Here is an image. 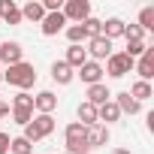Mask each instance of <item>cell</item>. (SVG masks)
Returning <instances> with one entry per match:
<instances>
[{
	"label": "cell",
	"instance_id": "6da1fadb",
	"mask_svg": "<svg viewBox=\"0 0 154 154\" xmlns=\"http://www.w3.org/2000/svg\"><path fill=\"white\" fill-rule=\"evenodd\" d=\"M3 82H9L12 88H18V91H27V88H33L36 85V69H33V63H15V66H6V72H3Z\"/></svg>",
	"mask_w": 154,
	"mask_h": 154
},
{
	"label": "cell",
	"instance_id": "7a4b0ae2",
	"mask_svg": "<svg viewBox=\"0 0 154 154\" xmlns=\"http://www.w3.org/2000/svg\"><path fill=\"white\" fill-rule=\"evenodd\" d=\"M54 133V118L51 115H33V121L24 127V139L33 145V142H39V139H45V136H51Z\"/></svg>",
	"mask_w": 154,
	"mask_h": 154
},
{
	"label": "cell",
	"instance_id": "3957f363",
	"mask_svg": "<svg viewBox=\"0 0 154 154\" xmlns=\"http://www.w3.org/2000/svg\"><path fill=\"white\" fill-rule=\"evenodd\" d=\"M63 145L69 154H88V145H85V127L79 121H72L66 130H63Z\"/></svg>",
	"mask_w": 154,
	"mask_h": 154
},
{
	"label": "cell",
	"instance_id": "277c9868",
	"mask_svg": "<svg viewBox=\"0 0 154 154\" xmlns=\"http://www.w3.org/2000/svg\"><path fill=\"white\" fill-rule=\"evenodd\" d=\"M133 57H127L124 51H112L109 57H106V66H103V72H109L112 79H124V75L133 69Z\"/></svg>",
	"mask_w": 154,
	"mask_h": 154
},
{
	"label": "cell",
	"instance_id": "5b68a950",
	"mask_svg": "<svg viewBox=\"0 0 154 154\" xmlns=\"http://www.w3.org/2000/svg\"><path fill=\"white\" fill-rule=\"evenodd\" d=\"M63 18L72 24H82L85 18H91V3L88 0H63Z\"/></svg>",
	"mask_w": 154,
	"mask_h": 154
},
{
	"label": "cell",
	"instance_id": "8992f818",
	"mask_svg": "<svg viewBox=\"0 0 154 154\" xmlns=\"http://www.w3.org/2000/svg\"><path fill=\"white\" fill-rule=\"evenodd\" d=\"M85 51H88V60H97L100 63V60H106L112 54V42L106 36H94V39H88V48Z\"/></svg>",
	"mask_w": 154,
	"mask_h": 154
},
{
	"label": "cell",
	"instance_id": "52a82bcc",
	"mask_svg": "<svg viewBox=\"0 0 154 154\" xmlns=\"http://www.w3.org/2000/svg\"><path fill=\"white\" fill-rule=\"evenodd\" d=\"M21 57H24V48H21V42H15V39H9V42H0V63L15 66V63H21Z\"/></svg>",
	"mask_w": 154,
	"mask_h": 154
},
{
	"label": "cell",
	"instance_id": "ba28073f",
	"mask_svg": "<svg viewBox=\"0 0 154 154\" xmlns=\"http://www.w3.org/2000/svg\"><path fill=\"white\" fill-rule=\"evenodd\" d=\"M133 69L139 72V82H151V79H154V48H151V45L145 48L142 57H136Z\"/></svg>",
	"mask_w": 154,
	"mask_h": 154
},
{
	"label": "cell",
	"instance_id": "9c48e42d",
	"mask_svg": "<svg viewBox=\"0 0 154 154\" xmlns=\"http://www.w3.org/2000/svg\"><path fill=\"white\" fill-rule=\"evenodd\" d=\"M75 75H79V79L91 88V85H100L103 82V63H97V60H88L85 66H79L75 69Z\"/></svg>",
	"mask_w": 154,
	"mask_h": 154
},
{
	"label": "cell",
	"instance_id": "30bf717a",
	"mask_svg": "<svg viewBox=\"0 0 154 154\" xmlns=\"http://www.w3.org/2000/svg\"><path fill=\"white\" fill-rule=\"evenodd\" d=\"M39 30H42L45 36H57L60 30H66V18H63V12H45V18L39 21Z\"/></svg>",
	"mask_w": 154,
	"mask_h": 154
},
{
	"label": "cell",
	"instance_id": "8fae6325",
	"mask_svg": "<svg viewBox=\"0 0 154 154\" xmlns=\"http://www.w3.org/2000/svg\"><path fill=\"white\" fill-rule=\"evenodd\" d=\"M85 145H88V151L91 148H100V145H109V127L106 124L85 127Z\"/></svg>",
	"mask_w": 154,
	"mask_h": 154
},
{
	"label": "cell",
	"instance_id": "7c38bea8",
	"mask_svg": "<svg viewBox=\"0 0 154 154\" xmlns=\"http://www.w3.org/2000/svg\"><path fill=\"white\" fill-rule=\"evenodd\" d=\"M33 109H36L39 115H51V112L57 109V97H54L51 91H39V94L33 97Z\"/></svg>",
	"mask_w": 154,
	"mask_h": 154
},
{
	"label": "cell",
	"instance_id": "4fadbf2b",
	"mask_svg": "<svg viewBox=\"0 0 154 154\" xmlns=\"http://www.w3.org/2000/svg\"><path fill=\"white\" fill-rule=\"evenodd\" d=\"M0 18L6 24H21V6L15 0H0Z\"/></svg>",
	"mask_w": 154,
	"mask_h": 154
},
{
	"label": "cell",
	"instance_id": "5bb4252c",
	"mask_svg": "<svg viewBox=\"0 0 154 154\" xmlns=\"http://www.w3.org/2000/svg\"><path fill=\"white\" fill-rule=\"evenodd\" d=\"M112 103L118 106V112H121V115H139V112H142V103H136V100H133L127 91H121V94H118Z\"/></svg>",
	"mask_w": 154,
	"mask_h": 154
},
{
	"label": "cell",
	"instance_id": "9a60e30c",
	"mask_svg": "<svg viewBox=\"0 0 154 154\" xmlns=\"http://www.w3.org/2000/svg\"><path fill=\"white\" fill-rule=\"evenodd\" d=\"M51 79H54L57 85H69V82L75 79V69L66 66L63 60H54V63H51Z\"/></svg>",
	"mask_w": 154,
	"mask_h": 154
},
{
	"label": "cell",
	"instance_id": "2e32d148",
	"mask_svg": "<svg viewBox=\"0 0 154 154\" xmlns=\"http://www.w3.org/2000/svg\"><path fill=\"white\" fill-rule=\"evenodd\" d=\"M42 18H45V9H42L39 0H30V3L21 6V21H33V24H39Z\"/></svg>",
	"mask_w": 154,
	"mask_h": 154
},
{
	"label": "cell",
	"instance_id": "e0dca14e",
	"mask_svg": "<svg viewBox=\"0 0 154 154\" xmlns=\"http://www.w3.org/2000/svg\"><path fill=\"white\" fill-rule=\"evenodd\" d=\"M63 63H66V66H72V69H79V66H85V63H88V51H85L82 45H69V48H66Z\"/></svg>",
	"mask_w": 154,
	"mask_h": 154
},
{
	"label": "cell",
	"instance_id": "ac0fdd59",
	"mask_svg": "<svg viewBox=\"0 0 154 154\" xmlns=\"http://www.w3.org/2000/svg\"><path fill=\"white\" fill-rule=\"evenodd\" d=\"M109 100H112V91H109L103 82L88 88V103H91V106H103V103H109Z\"/></svg>",
	"mask_w": 154,
	"mask_h": 154
},
{
	"label": "cell",
	"instance_id": "d6986e66",
	"mask_svg": "<svg viewBox=\"0 0 154 154\" xmlns=\"http://www.w3.org/2000/svg\"><path fill=\"white\" fill-rule=\"evenodd\" d=\"M79 124H82V127H94V124H100V121H97V106H91L88 100L79 103Z\"/></svg>",
	"mask_w": 154,
	"mask_h": 154
},
{
	"label": "cell",
	"instance_id": "ffe728a7",
	"mask_svg": "<svg viewBox=\"0 0 154 154\" xmlns=\"http://www.w3.org/2000/svg\"><path fill=\"white\" fill-rule=\"evenodd\" d=\"M121 118V112H118V106L109 100V103H103V106H97V121H106V127L109 124H115Z\"/></svg>",
	"mask_w": 154,
	"mask_h": 154
},
{
	"label": "cell",
	"instance_id": "44dd1931",
	"mask_svg": "<svg viewBox=\"0 0 154 154\" xmlns=\"http://www.w3.org/2000/svg\"><path fill=\"white\" fill-rule=\"evenodd\" d=\"M103 36L112 42V39H118V36H124V21L121 18H109V21H103Z\"/></svg>",
	"mask_w": 154,
	"mask_h": 154
},
{
	"label": "cell",
	"instance_id": "7402d4cb",
	"mask_svg": "<svg viewBox=\"0 0 154 154\" xmlns=\"http://www.w3.org/2000/svg\"><path fill=\"white\" fill-rule=\"evenodd\" d=\"M136 103H145L148 97H154V91H151V82H133V88L127 91Z\"/></svg>",
	"mask_w": 154,
	"mask_h": 154
},
{
	"label": "cell",
	"instance_id": "603a6c76",
	"mask_svg": "<svg viewBox=\"0 0 154 154\" xmlns=\"http://www.w3.org/2000/svg\"><path fill=\"white\" fill-rule=\"evenodd\" d=\"M82 30H85V36H88V39H94V36H103V21L91 15V18H85V21H82Z\"/></svg>",
	"mask_w": 154,
	"mask_h": 154
},
{
	"label": "cell",
	"instance_id": "cb8c5ba5",
	"mask_svg": "<svg viewBox=\"0 0 154 154\" xmlns=\"http://www.w3.org/2000/svg\"><path fill=\"white\" fill-rule=\"evenodd\" d=\"M9 151L12 154H33V145L24 136H15V139H9Z\"/></svg>",
	"mask_w": 154,
	"mask_h": 154
},
{
	"label": "cell",
	"instance_id": "d4e9b609",
	"mask_svg": "<svg viewBox=\"0 0 154 154\" xmlns=\"http://www.w3.org/2000/svg\"><path fill=\"white\" fill-rule=\"evenodd\" d=\"M63 33H66V39H69V45H82V42L88 39V36H85V30H82V24H69V27H66Z\"/></svg>",
	"mask_w": 154,
	"mask_h": 154
},
{
	"label": "cell",
	"instance_id": "484cf974",
	"mask_svg": "<svg viewBox=\"0 0 154 154\" xmlns=\"http://www.w3.org/2000/svg\"><path fill=\"white\" fill-rule=\"evenodd\" d=\"M139 27L142 30H154V6H145L139 12Z\"/></svg>",
	"mask_w": 154,
	"mask_h": 154
},
{
	"label": "cell",
	"instance_id": "4316f807",
	"mask_svg": "<svg viewBox=\"0 0 154 154\" xmlns=\"http://www.w3.org/2000/svg\"><path fill=\"white\" fill-rule=\"evenodd\" d=\"M124 39L127 42H139V39H145V30L139 24H124Z\"/></svg>",
	"mask_w": 154,
	"mask_h": 154
},
{
	"label": "cell",
	"instance_id": "83f0119b",
	"mask_svg": "<svg viewBox=\"0 0 154 154\" xmlns=\"http://www.w3.org/2000/svg\"><path fill=\"white\" fill-rule=\"evenodd\" d=\"M145 48H148V45H145V39H139V42H127V51H124V54L136 60V57H142V54H145Z\"/></svg>",
	"mask_w": 154,
	"mask_h": 154
},
{
	"label": "cell",
	"instance_id": "f1b7e54d",
	"mask_svg": "<svg viewBox=\"0 0 154 154\" xmlns=\"http://www.w3.org/2000/svg\"><path fill=\"white\" fill-rule=\"evenodd\" d=\"M12 109H33V97H30L27 91L15 94V100H12Z\"/></svg>",
	"mask_w": 154,
	"mask_h": 154
},
{
	"label": "cell",
	"instance_id": "f546056e",
	"mask_svg": "<svg viewBox=\"0 0 154 154\" xmlns=\"http://www.w3.org/2000/svg\"><path fill=\"white\" fill-rule=\"evenodd\" d=\"M12 118H15V124L27 127V124L33 121V109H12Z\"/></svg>",
	"mask_w": 154,
	"mask_h": 154
},
{
	"label": "cell",
	"instance_id": "4dcf8cb0",
	"mask_svg": "<svg viewBox=\"0 0 154 154\" xmlns=\"http://www.w3.org/2000/svg\"><path fill=\"white\" fill-rule=\"evenodd\" d=\"M42 9L45 12H60L63 9V0H42Z\"/></svg>",
	"mask_w": 154,
	"mask_h": 154
},
{
	"label": "cell",
	"instance_id": "1f68e13d",
	"mask_svg": "<svg viewBox=\"0 0 154 154\" xmlns=\"http://www.w3.org/2000/svg\"><path fill=\"white\" fill-rule=\"evenodd\" d=\"M0 154H9V133H0Z\"/></svg>",
	"mask_w": 154,
	"mask_h": 154
},
{
	"label": "cell",
	"instance_id": "d6a6232c",
	"mask_svg": "<svg viewBox=\"0 0 154 154\" xmlns=\"http://www.w3.org/2000/svg\"><path fill=\"white\" fill-rule=\"evenodd\" d=\"M3 118H9V103L0 100V121H3Z\"/></svg>",
	"mask_w": 154,
	"mask_h": 154
},
{
	"label": "cell",
	"instance_id": "836d02e7",
	"mask_svg": "<svg viewBox=\"0 0 154 154\" xmlns=\"http://www.w3.org/2000/svg\"><path fill=\"white\" fill-rule=\"evenodd\" d=\"M115 154H130V151H127V148H118V151H115Z\"/></svg>",
	"mask_w": 154,
	"mask_h": 154
},
{
	"label": "cell",
	"instance_id": "e575fe53",
	"mask_svg": "<svg viewBox=\"0 0 154 154\" xmlns=\"http://www.w3.org/2000/svg\"><path fill=\"white\" fill-rule=\"evenodd\" d=\"M0 82H3V69H0Z\"/></svg>",
	"mask_w": 154,
	"mask_h": 154
},
{
	"label": "cell",
	"instance_id": "d590c367",
	"mask_svg": "<svg viewBox=\"0 0 154 154\" xmlns=\"http://www.w3.org/2000/svg\"><path fill=\"white\" fill-rule=\"evenodd\" d=\"M0 100H3V97H0Z\"/></svg>",
	"mask_w": 154,
	"mask_h": 154
}]
</instances>
